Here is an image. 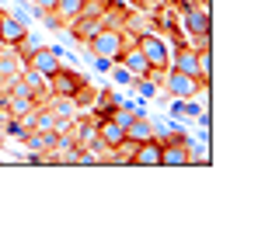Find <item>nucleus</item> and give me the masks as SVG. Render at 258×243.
I'll return each instance as SVG.
<instances>
[{"label": "nucleus", "instance_id": "nucleus-1", "mask_svg": "<svg viewBox=\"0 0 258 243\" xmlns=\"http://www.w3.org/2000/svg\"><path fill=\"white\" fill-rule=\"evenodd\" d=\"M136 49L147 56L150 70H168V63H171V49H168V42L161 39V35H140V39H136Z\"/></svg>", "mask_w": 258, "mask_h": 243}, {"label": "nucleus", "instance_id": "nucleus-2", "mask_svg": "<svg viewBox=\"0 0 258 243\" xmlns=\"http://www.w3.org/2000/svg\"><path fill=\"white\" fill-rule=\"evenodd\" d=\"M87 45H91V56H101V59H115L119 56V49L126 45V39H122V32L119 28H112V25H105L94 39H87Z\"/></svg>", "mask_w": 258, "mask_h": 243}, {"label": "nucleus", "instance_id": "nucleus-3", "mask_svg": "<svg viewBox=\"0 0 258 243\" xmlns=\"http://www.w3.org/2000/svg\"><path fill=\"white\" fill-rule=\"evenodd\" d=\"M199 87H203V80L192 77V73H181V70H168V73H164V90H168L171 97L192 101V97L199 94Z\"/></svg>", "mask_w": 258, "mask_h": 243}, {"label": "nucleus", "instance_id": "nucleus-4", "mask_svg": "<svg viewBox=\"0 0 258 243\" xmlns=\"http://www.w3.org/2000/svg\"><path fill=\"white\" fill-rule=\"evenodd\" d=\"M161 163L164 167H185V163H192V143L181 132H174L171 143H161Z\"/></svg>", "mask_w": 258, "mask_h": 243}, {"label": "nucleus", "instance_id": "nucleus-5", "mask_svg": "<svg viewBox=\"0 0 258 243\" xmlns=\"http://www.w3.org/2000/svg\"><path fill=\"white\" fill-rule=\"evenodd\" d=\"M49 90H52V94H63V97H77V90H81V77H77L74 70L56 66V70L49 73Z\"/></svg>", "mask_w": 258, "mask_h": 243}, {"label": "nucleus", "instance_id": "nucleus-6", "mask_svg": "<svg viewBox=\"0 0 258 243\" xmlns=\"http://www.w3.org/2000/svg\"><path fill=\"white\" fill-rule=\"evenodd\" d=\"M94 139H98L101 146H108V150H119V146L126 143V129H122L115 118H105V122H98Z\"/></svg>", "mask_w": 258, "mask_h": 243}, {"label": "nucleus", "instance_id": "nucleus-7", "mask_svg": "<svg viewBox=\"0 0 258 243\" xmlns=\"http://www.w3.org/2000/svg\"><path fill=\"white\" fill-rule=\"evenodd\" d=\"M25 32H28V21H25L21 14H0V42H4V45L21 42Z\"/></svg>", "mask_w": 258, "mask_h": 243}, {"label": "nucleus", "instance_id": "nucleus-8", "mask_svg": "<svg viewBox=\"0 0 258 243\" xmlns=\"http://www.w3.org/2000/svg\"><path fill=\"white\" fill-rule=\"evenodd\" d=\"M115 59H119V63L126 66L133 77H147V73H154V70H150V63H147V56H143V52H140L136 45H133V49H126V45H122Z\"/></svg>", "mask_w": 258, "mask_h": 243}, {"label": "nucleus", "instance_id": "nucleus-9", "mask_svg": "<svg viewBox=\"0 0 258 243\" xmlns=\"http://www.w3.org/2000/svg\"><path fill=\"white\" fill-rule=\"evenodd\" d=\"M133 163H140V167H157V163H161V143H157V139L136 143V146H133Z\"/></svg>", "mask_w": 258, "mask_h": 243}, {"label": "nucleus", "instance_id": "nucleus-10", "mask_svg": "<svg viewBox=\"0 0 258 243\" xmlns=\"http://www.w3.org/2000/svg\"><path fill=\"white\" fill-rule=\"evenodd\" d=\"M28 59H32V70H39L42 77H49V73L59 66V49H42V45H39Z\"/></svg>", "mask_w": 258, "mask_h": 243}, {"label": "nucleus", "instance_id": "nucleus-11", "mask_svg": "<svg viewBox=\"0 0 258 243\" xmlns=\"http://www.w3.org/2000/svg\"><path fill=\"white\" fill-rule=\"evenodd\" d=\"M157 136V129H154V122H147L143 115H136V118L126 125V143H143V139H154Z\"/></svg>", "mask_w": 258, "mask_h": 243}, {"label": "nucleus", "instance_id": "nucleus-12", "mask_svg": "<svg viewBox=\"0 0 258 243\" xmlns=\"http://www.w3.org/2000/svg\"><path fill=\"white\" fill-rule=\"evenodd\" d=\"M185 28H188V35L210 32V11H206V4H199V7H188V11H185Z\"/></svg>", "mask_w": 258, "mask_h": 243}, {"label": "nucleus", "instance_id": "nucleus-13", "mask_svg": "<svg viewBox=\"0 0 258 243\" xmlns=\"http://www.w3.org/2000/svg\"><path fill=\"white\" fill-rule=\"evenodd\" d=\"M168 66H171V70H181V73L199 77V59H196V49H181V52H174Z\"/></svg>", "mask_w": 258, "mask_h": 243}, {"label": "nucleus", "instance_id": "nucleus-14", "mask_svg": "<svg viewBox=\"0 0 258 243\" xmlns=\"http://www.w3.org/2000/svg\"><path fill=\"white\" fill-rule=\"evenodd\" d=\"M81 11H84V0H56L52 18H56V21H63V25H70L74 18H81Z\"/></svg>", "mask_w": 258, "mask_h": 243}, {"label": "nucleus", "instance_id": "nucleus-15", "mask_svg": "<svg viewBox=\"0 0 258 243\" xmlns=\"http://www.w3.org/2000/svg\"><path fill=\"white\" fill-rule=\"evenodd\" d=\"M21 70H25V63L18 52H0V77L14 80V73H21Z\"/></svg>", "mask_w": 258, "mask_h": 243}, {"label": "nucleus", "instance_id": "nucleus-16", "mask_svg": "<svg viewBox=\"0 0 258 243\" xmlns=\"http://www.w3.org/2000/svg\"><path fill=\"white\" fill-rule=\"evenodd\" d=\"M136 115H140V111H136L133 104H119V108H112V118L119 122L122 129H126V125H129V122H133V118H136Z\"/></svg>", "mask_w": 258, "mask_h": 243}, {"label": "nucleus", "instance_id": "nucleus-17", "mask_svg": "<svg viewBox=\"0 0 258 243\" xmlns=\"http://www.w3.org/2000/svg\"><path fill=\"white\" fill-rule=\"evenodd\" d=\"M52 115H56V118H70V115H74V97L56 94V108H52Z\"/></svg>", "mask_w": 258, "mask_h": 243}, {"label": "nucleus", "instance_id": "nucleus-18", "mask_svg": "<svg viewBox=\"0 0 258 243\" xmlns=\"http://www.w3.org/2000/svg\"><path fill=\"white\" fill-rule=\"evenodd\" d=\"M28 122H32L39 132H52V129H56V115H52V111H42V115H35V118H28Z\"/></svg>", "mask_w": 258, "mask_h": 243}, {"label": "nucleus", "instance_id": "nucleus-19", "mask_svg": "<svg viewBox=\"0 0 258 243\" xmlns=\"http://www.w3.org/2000/svg\"><path fill=\"white\" fill-rule=\"evenodd\" d=\"M32 7H35V14H39V18H45V14H52L56 0H32Z\"/></svg>", "mask_w": 258, "mask_h": 243}, {"label": "nucleus", "instance_id": "nucleus-20", "mask_svg": "<svg viewBox=\"0 0 258 243\" xmlns=\"http://www.w3.org/2000/svg\"><path fill=\"white\" fill-rule=\"evenodd\" d=\"M87 4H105V0H87Z\"/></svg>", "mask_w": 258, "mask_h": 243}]
</instances>
